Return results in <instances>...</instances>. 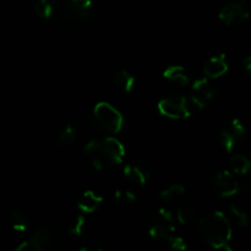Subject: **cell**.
<instances>
[{
	"label": "cell",
	"mask_w": 251,
	"mask_h": 251,
	"mask_svg": "<svg viewBox=\"0 0 251 251\" xmlns=\"http://www.w3.org/2000/svg\"><path fill=\"white\" fill-rule=\"evenodd\" d=\"M86 158L97 171H110L123 163L125 147L118 139L112 136L91 140L83 149Z\"/></svg>",
	"instance_id": "cell-1"
},
{
	"label": "cell",
	"mask_w": 251,
	"mask_h": 251,
	"mask_svg": "<svg viewBox=\"0 0 251 251\" xmlns=\"http://www.w3.org/2000/svg\"><path fill=\"white\" fill-rule=\"evenodd\" d=\"M200 239L210 248L217 250H230L232 225L227 216L221 211L207 213L198 223Z\"/></svg>",
	"instance_id": "cell-2"
},
{
	"label": "cell",
	"mask_w": 251,
	"mask_h": 251,
	"mask_svg": "<svg viewBox=\"0 0 251 251\" xmlns=\"http://www.w3.org/2000/svg\"><path fill=\"white\" fill-rule=\"evenodd\" d=\"M205 108L206 105L201 103L198 98L194 97L193 95H172L162 98L157 104L159 114L168 118V119L174 120L189 119Z\"/></svg>",
	"instance_id": "cell-3"
},
{
	"label": "cell",
	"mask_w": 251,
	"mask_h": 251,
	"mask_svg": "<svg viewBox=\"0 0 251 251\" xmlns=\"http://www.w3.org/2000/svg\"><path fill=\"white\" fill-rule=\"evenodd\" d=\"M98 10L93 0H65L60 19L64 25L80 26L97 19Z\"/></svg>",
	"instance_id": "cell-4"
},
{
	"label": "cell",
	"mask_w": 251,
	"mask_h": 251,
	"mask_svg": "<svg viewBox=\"0 0 251 251\" xmlns=\"http://www.w3.org/2000/svg\"><path fill=\"white\" fill-rule=\"evenodd\" d=\"M60 242L61 234L58 228L49 223H42L28 239L15 248V251H46L56 247Z\"/></svg>",
	"instance_id": "cell-5"
},
{
	"label": "cell",
	"mask_w": 251,
	"mask_h": 251,
	"mask_svg": "<svg viewBox=\"0 0 251 251\" xmlns=\"http://www.w3.org/2000/svg\"><path fill=\"white\" fill-rule=\"evenodd\" d=\"M93 120L100 130L109 134H120L125 126L124 115L108 102L96 104L93 108Z\"/></svg>",
	"instance_id": "cell-6"
},
{
	"label": "cell",
	"mask_w": 251,
	"mask_h": 251,
	"mask_svg": "<svg viewBox=\"0 0 251 251\" xmlns=\"http://www.w3.org/2000/svg\"><path fill=\"white\" fill-rule=\"evenodd\" d=\"M147 227L151 238L166 240L176 233V218L168 207H159L150 215Z\"/></svg>",
	"instance_id": "cell-7"
},
{
	"label": "cell",
	"mask_w": 251,
	"mask_h": 251,
	"mask_svg": "<svg viewBox=\"0 0 251 251\" xmlns=\"http://www.w3.org/2000/svg\"><path fill=\"white\" fill-rule=\"evenodd\" d=\"M247 134L248 130L244 123L235 118L223 125V127L221 129L220 135H218L220 145L226 152L232 153L242 146L243 142L247 139Z\"/></svg>",
	"instance_id": "cell-8"
},
{
	"label": "cell",
	"mask_w": 251,
	"mask_h": 251,
	"mask_svg": "<svg viewBox=\"0 0 251 251\" xmlns=\"http://www.w3.org/2000/svg\"><path fill=\"white\" fill-rule=\"evenodd\" d=\"M250 16V0H239L225 5L218 12V19L226 26H239Z\"/></svg>",
	"instance_id": "cell-9"
},
{
	"label": "cell",
	"mask_w": 251,
	"mask_h": 251,
	"mask_svg": "<svg viewBox=\"0 0 251 251\" xmlns=\"http://www.w3.org/2000/svg\"><path fill=\"white\" fill-rule=\"evenodd\" d=\"M211 189H212L215 195L222 199H228L237 195L239 193L240 186L232 172L222 171L218 172L213 176L212 181H211Z\"/></svg>",
	"instance_id": "cell-10"
},
{
	"label": "cell",
	"mask_w": 251,
	"mask_h": 251,
	"mask_svg": "<svg viewBox=\"0 0 251 251\" xmlns=\"http://www.w3.org/2000/svg\"><path fill=\"white\" fill-rule=\"evenodd\" d=\"M217 88L213 86L210 78L199 77L193 80V96L207 107L217 98Z\"/></svg>",
	"instance_id": "cell-11"
},
{
	"label": "cell",
	"mask_w": 251,
	"mask_h": 251,
	"mask_svg": "<svg viewBox=\"0 0 251 251\" xmlns=\"http://www.w3.org/2000/svg\"><path fill=\"white\" fill-rule=\"evenodd\" d=\"M163 77L171 85L176 87H185L193 82V76L189 69L181 65H171L163 71Z\"/></svg>",
	"instance_id": "cell-12"
},
{
	"label": "cell",
	"mask_w": 251,
	"mask_h": 251,
	"mask_svg": "<svg viewBox=\"0 0 251 251\" xmlns=\"http://www.w3.org/2000/svg\"><path fill=\"white\" fill-rule=\"evenodd\" d=\"M104 202V198L100 193L93 190H86L81 194L77 200V210L82 215H91L95 213L102 207Z\"/></svg>",
	"instance_id": "cell-13"
},
{
	"label": "cell",
	"mask_w": 251,
	"mask_h": 251,
	"mask_svg": "<svg viewBox=\"0 0 251 251\" xmlns=\"http://www.w3.org/2000/svg\"><path fill=\"white\" fill-rule=\"evenodd\" d=\"M123 174L129 180L136 186H145L149 184L151 179V174L140 163H127L123 169Z\"/></svg>",
	"instance_id": "cell-14"
},
{
	"label": "cell",
	"mask_w": 251,
	"mask_h": 251,
	"mask_svg": "<svg viewBox=\"0 0 251 251\" xmlns=\"http://www.w3.org/2000/svg\"><path fill=\"white\" fill-rule=\"evenodd\" d=\"M228 71V61L225 54L211 56L203 65V74L210 80H216L225 75Z\"/></svg>",
	"instance_id": "cell-15"
},
{
	"label": "cell",
	"mask_w": 251,
	"mask_h": 251,
	"mask_svg": "<svg viewBox=\"0 0 251 251\" xmlns=\"http://www.w3.org/2000/svg\"><path fill=\"white\" fill-rule=\"evenodd\" d=\"M113 87L122 95H127V93L132 92L135 87V76L130 73L126 69H119L114 73L112 78Z\"/></svg>",
	"instance_id": "cell-16"
},
{
	"label": "cell",
	"mask_w": 251,
	"mask_h": 251,
	"mask_svg": "<svg viewBox=\"0 0 251 251\" xmlns=\"http://www.w3.org/2000/svg\"><path fill=\"white\" fill-rule=\"evenodd\" d=\"M77 130L71 124H66L56 129L53 134V142L59 147H69L77 140Z\"/></svg>",
	"instance_id": "cell-17"
},
{
	"label": "cell",
	"mask_w": 251,
	"mask_h": 251,
	"mask_svg": "<svg viewBox=\"0 0 251 251\" xmlns=\"http://www.w3.org/2000/svg\"><path fill=\"white\" fill-rule=\"evenodd\" d=\"M186 196L185 186L180 184H172L161 191L159 199L167 206H176Z\"/></svg>",
	"instance_id": "cell-18"
},
{
	"label": "cell",
	"mask_w": 251,
	"mask_h": 251,
	"mask_svg": "<svg viewBox=\"0 0 251 251\" xmlns=\"http://www.w3.org/2000/svg\"><path fill=\"white\" fill-rule=\"evenodd\" d=\"M10 226H11L12 230L20 233V234H24L28 230L29 227L28 215L21 208H15L10 215Z\"/></svg>",
	"instance_id": "cell-19"
},
{
	"label": "cell",
	"mask_w": 251,
	"mask_h": 251,
	"mask_svg": "<svg viewBox=\"0 0 251 251\" xmlns=\"http://www.w3.org/2000/svg\"><path fill=\"white\" fill-rule=\"evenodd\" d=\"M56 7H58V0H37L34 11L41 19L49 20L55 15Z\"/></svg>",
	"instance_id": "cell-20"
},
{
	"label": "cell",
	"mask_w": 251,
	"mask_h": 251,
	"mask_svg": "<svg viewBox=\"0 0 251 251\" xmlns=\"http://www.w3.org/2000/svg\"><path fill=\"white\" fill-rule=\"evenodd\" d=\"M114 202L115 205L122 208H130L136 205L137 196L130 190L118 189L114 191Z\"/></svg>",
	"instance_id": "cell-21"
},
{
	"label": "cell",
	"mask_w": 251,
	"mask_h": 251,
	"mask_svg": "<svg viewBox=\"0 0 251 251\" xmlns=\"http://www.w3.org/2000/svg\"><path fill=\"white\" fill-rule=\"evenodd\" d=\"M230 213H232L233 218H234L235 223H237L239 227H245L249 222V215H248V211L242 203L239 202H233L229 206Z\"/></svg>",
	"instance_id": "cell-22"
},
{
	"label": "cell",
	"mask_w": 251,
	"mask_h": 251,
	"mask_svg": "<svg viewBox=\"0 0 251 251\" xmlns=\"http://www.w3.org/2000/svg\"><path fill=\"white\" fill-rule=\"evenodd\" d=\"M250 161L243 154H234L230 158V168L235 174H248L250 171Z\"/></svg>",
	"instance_id": "cell-23"
},
{
	"label": "cell",
	"mask_w": 251,
	"mask_h": 251,
	"mask_svg": "<svg viewBox=\"0 0 251 251\" xmlns=\"http://www.w3.org/2000/svg\"><path fill=\"white\" fill-rule=\"evenodd\" d=\"M85 228L86 218L85 215H82V213L74 216L68 226L69 233H70V235H73V237H81V235L83 234V232H85Z\"/></svg>",
	"instance_id": "cell-24"
},
{
	"label": "cell",
	"mask_w": 251,
	"mask_h": 251,
	"mask_svg": "<svg viewBox=\"0 0 251 251\" xmlns=\"http://www.w3.org/2000/svg\"><path fill=\"white\" fill-rule=\"evenodd\" d=\"M176 221L181 226H190L195 221V210L189 205H183L176 211Z\"/></svg>",
	"instance_id": "cell-25"
},
{
	"label": "cell",
	"mask_w": 251,
	"mask_h": 251,
	"mask_svg": "<svg viewBox=\"0 0 251 251\" xmlns=\"http://www.w3.org/2000/svg\"><path fill=\"white\" fill-rule=\"evenodd\" d=\"M164 242L167 243V245H168L169 248H171L172 250H176V251H185L186 248H188V244H186V240L184 239L183 237H180V235L178 234H172L171 237L167 238Z\"/></svg>",
	"instance_id": "cell-26"
},
{
	"label": "cell",
	"mask_w": 251,
	"mask_h": 251,
	"mask_svg": "<svg viewBox=\"0 0 251 251\" xmlns=\"http://www.w3.org/2000/svg\"><path fill=\"white\" fill-rule=\"evenodd\" d=\"M242 70L245 75L250 76L251 74V56L250 55H247L242 60Z\"/></svg>",
	"instance_id": "cell-27"
}]
</instances>
